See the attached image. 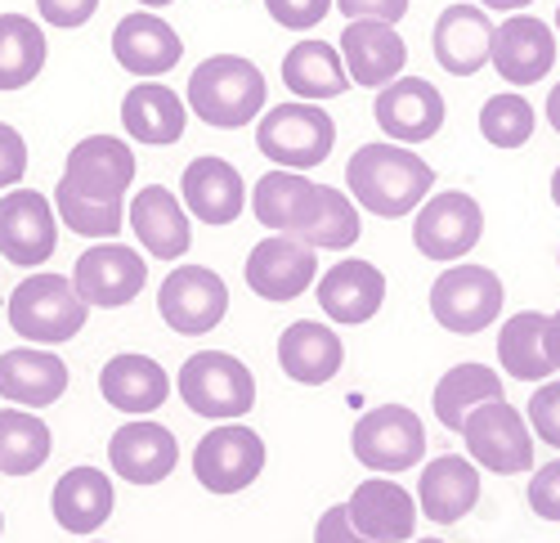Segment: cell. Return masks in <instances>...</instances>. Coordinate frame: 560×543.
<instances>
[{
	"label": "cell",
	"instance_id": "1",
	"mask_svg": "<svg viewBox=\"0 0 560 543\" xmlns=\"http://www.w3.org/2000/svg\"><path fill=\"white\" fill-rule=\"evenodd\" d=\"M346 189L350 198L382 216V220H399L412 216L435 189V166L412 153L408 145H359L354 158L346 162Z\"/></svg>",
	"mask_w": 560,
	"mask_h": 543
},
{
	"label": "cell",
	"instance_id": "2",
	"mask_svg": "<svg viewBox=\"0 0 560 543\" xmlns=\"http://www.w3.org/2000/svg\"><path fill=\"white\" fill-rule=\"evenodd\" d=\"M269 95L265 72L243 55H211L189 77V113L215 130H238L260 117Z\"/></svg>",
	"mask_w": 560,
	"mask_h": 543
},
{
	"label": "cell",
	"instance_id": "3",
	"mask_svg": "<svg viewBox=\"0 0 560 543\" xmlns=\"http://www.w3.org/2000/svg\"><path fill=\"white\" fill-rule=\"evenodd\" d=\"M5 320L32 346H59V342H72L85 328L90 305L77 297L68 275H50V269H40V275L23 279L10 292Z\"/></svg>",
	"mask_w": 560,
	"mask_h": 543
},
{
	"label": "cell",
	"instance_id": "4",
	"mask_svg": "<svg viewBox=\"0 0 560 543\" xmlns=\"http://www.w3.org/2000/svg\"><path fill=\"white\" fill-rule=\"evenodd\" d=\"M179 400L189 404L198 418L211 423H238L243 414H252L256 404V378L238 355L229 350H198L179 365L175 378Z\"/></svg>",
	"mask_w": 560,
	"mask_h": 543
},
{
	"label": "cell",
	"instance_id": "5",
	"mask_svg": "<svg viewBox=\"0 0 560 543\" xmlns=\"http://www.w3.org/2000/svg\"><path fill=\"white\" fill-rule=\"evenodd\" d=\"M337 145V122L318 104H278L256 122V149L283 171H310L328 162Z\"/></svg>",
	"mask_w": 560,
	"mask_h": 543
},
{
	"label": "cell",
	"instance_id": "6",
	"mask_svg": "<svg viewBox=\"0 0 560 543\" xmlns=\"http://www.w3.org/2000/svg\"><path fill=\"white\" fill-rule=\"evenodd\" d=\"M462 440L466 454L480 472H498V476H521L534 472V436L529 423L516 404L502 400H485L480 409H471V418L462 423Z\"/></svg>",
	"mask_w": 560,
	"mask_h": 543
},
{
	"label": "cell",
	"instance_id": "7",
	"mask_svg": "<svg viewBox=\"0 0 560 543\" xmlns=\"http://www.w3.org/2000/svg\"><path fill=\"white\" fill-rule=\"evenodd\" d=\"M350 449L368 472H412L427 459V427L408 404H377V409L359 414L350 431Z\"/></svg>",
	"mask_w": 560,
	"mask_h": 543
},
{
	"label": "cell",
	"instance_id": "8",
	"mask_svg": "<svg viewBox=\"0 0 560 543\" xmlns=\"http://www.w3.org/2000/svg\"><path fill=\"white\" fill-rule=\"evenodd\" d=\"M506 288L489 265H448L431 284V314L444 333L476 337L502 314Z\"/></svg>",
	"mask_w": 560,
	"mask_h": 543
},
{
	"label": "cell",
	"instance_id": "9",
	"mask_svg": "<svg viewBox=\"0 0 560 543\" xmlns=\"http://www.w3.org/2000/svg\"><path fill=\"white\" fill-rule=\"evenodd\" d=\"M480 239H485V211L471 194H462V189L431 194L422 207L412 211V247L427 261L453 265Z\"/></svg>",
	"mask_w": 560,
	"mask_h": 543
},
{
	"label": "cell",
	"instance_id": "10",
	"mask_svg": "<svg viewBox=\"0 0 560 543\" xmlns=\"http://www.w3.org/2000/svg\"><path fill=\"white\" fill-rule=\"evenodd\" d=\"M265 440L243 423H220L194 449V476L207 494H243L265 472Z\"/></svg>",
	"mask_w": 560,
	"mask_h": 543
},
{
	"label": "cell",
	"instance_id": "11",
	"mask_svg": "<svg viewBox=\"0 0 560 543\" xmlns=\"http://www.w3.org/2000/svg\"><path fill=\"white\" fill-rule=\"evenodd\" d=\"M162 324L179 337H202L229 314V288L207 265H175L158 292Z\"/></svg>",
	"mask_w": 560,
	"mask_h": 543
},
{
	"label": "cell",
	"instance_id": "12",
	"mask_svg": "<svg viewBox=\"0 0 560 543\" xmlns=\"http://www.w3.org/2000/svg\"><path fill=\"white\" fill-rule=\"evenodd\" d=\"M149 284V261L126 243H95L85 247L72 265V288L85 305H104V310H121L130 305Z\"/></svg>",
	"mask_w": 560,
	"mask_h": 543
},
{
	"label": "cell",
	"instance_id": "13",
	"mask_svg": "<svg viewBox=\"0 0 560 543\" xmlns=\"http://www.w3.org/2000/svg\"><path fill=\"white\" fill-rule=\"evenodd\" d=\"M59 247V216L55 203L36 189L0 194V256L10 265L36 269Z\"/></svg>",
	"mask_w": 560,
	"mask_h": 543
},
{
	"label": "cell",
	"instance_id": "14",
	"mask_svg": "<svg viewBox=\"0 0 560 543\" xmlns=\"http://www.w3.org/2000/svg\"><path fill=\"white\" fill-rule=\"evenodd\" d=\"M243 275L247 288L265 301H296L318 284V252L292 234H269L252 247Z\"/></svg>",
	"mask_w": 560,
	"mask_h": 543
},
{
	"label": "cell",
	"instance_id": "15",
	"mask_svg": "<svg viewBox=\"0 0 560 543\" xmlns=\"http://www.w3.org/2000/svg\"><path fill=\"white\" fill-rule=\"evenodd\" d=\"M59 185L95 203H126V189L135 185V153L117 135H85L72 145Z\"/></svg>",
	"mask_w": 560,
	"mask_h": 543
},
{
	"label": "cell",
	"instance_id": "16",
	"mask_svg": "<svg viewBox=\"0 0 560 543\" xmlns=\"http://www.w3.org/2000/svg\"><path fill=\"white\" fill-rule=\"evenodd\" d=\"M372 113H377V126L386 130L390 145H427L448 117L444 95L427 77H395L390 85L377 90Z\"/></svg>",
	"mask_w": 560,
	"mask_h": 543
},
{
	"label": "cell",
	"instance_id": "17",
	"mask_svg": "<svg viewBox=\"0 0 560 543\" xmlns=\"http://www.w3.org/2000/svg\"><path fill=\"white\" fill-rule=\"evenodd\" d=\"M489 63L511 85H534L556 68V32L534 14H506L493 27Z\"/></svg>",
	"mask_w": 560,
	"mask_h": 543
},
{
	"label": "cell",
	"instance_id": "18",
	"mask_svg": "<svg viewBox=\"0 0 560 543\" xmlns=\"http://www.w3.org/2000/svg\"><path fill=\"white\" fill-rule=\"evenodd\" d=\"M346 512H350V525L372 543H408L417 534V517H422L412 494L386 476L359 481L346 499Z\"/></svg>",
	"mask_w": 560,
	"mask_h": 543
},
{
	"label": "cell",
	"instance_id": "19",
	"mask_svg": "<svg viewBox=\"0 0 560 543\" xmlns=\"http://www.w3.org/2000/svg\"><path fill=\"white\" fill-rule=\"evenodd\" d=\"M314 301L341 328L368 324L372 314L386 305V275L368 261H337L332 269H323V279L314 284Z\"/></svg>",
	"mask_w": 560,
	"mask_h": 543
},
{
	"label": "cell",
	"instance_id": "20",
	"mask_svg": "<svg viewBox=\"0 0 560 543\" xmlns=\"http://www.w3.org/2000/svg\"><path fill=\"white\" fill-rule=\"evenodd\" d=\"M337 50H341V63L350 72V85H372V90L390 85L404 72V63H408L404 36L390 23H377V19L346 23Z\"/></svg>",
	"mask_w": 560,
	"mask_h": 543
},
{
	"label": "cell",
	"instance_id": "21",
	"mask_svg": "<svg viewBox=\"0 0 560 543\" xmlns=\"http://www.w3.org/2000/svg\"><path fill=\"white\" fill-rule=\"evenodd\" d=\"M126 224L135 230V239L144 243V252L158 261H184V252L194 247L189 207H179V198L166 185L139 189L126 207Z\"/></svg>",
	"mask_w": 560,
	"mask_h": 543
},
{
	"label": "cell",
	"instance_id": "22",
	"mask_svg": "<svg viewBox=\"0 0 560 543\" xmlns=\"http://www.w3.org/2000/svg\"><path fill=\"white\" fill-rule=\"evenodd\" d=\"M108 463L130 485H162L175 472V463H179V444H175V436L162 423L135 418V423H126V427L113 431Z\"/></svg>",
	"mask_w": 560,
	"mask_h": 543
},
{
	"label": "cell",
	"instance_id": "23",
	"mask_svg": "<svg viewBox=\"0 0 560 543\" xmlns=\"http://www.w3.org/2000/svg\"><path fill=\"white\" fill-rule=\"evenodd\" d=\"M179 198L202 224H233L247 207V185L233 162L224 158H194L179 175Z\"/></svg>",
	"mask_w": 560,
	"mask_h": 543
},
{
	"label": "cell",
	"instance_id": "24",
	"mask_svg": "<svg viewBox=\"0 0 560 543\" xmlns=\"http://www.w3.org/2000/svg\"><path fill=\"white\" fill-rule=\"evenodd\" d=\"M63 391H68V365L55 350L14 346L0 355V400L36 414L45 404H59Z\"/></svg>",
	"mask_w": 560,
	"mask_h": 543
},
{
	"label": "cell",
	"instance_id": "25",
	"mask_svg": "<svg viewBox=\"0 0 560 543\" xmlns=\"http://www.w3.org/2000/svg\"><path fill=\"white\" fill-rule=\"evenodd\" d=\"M431 50H435V63L448 77H476L489 63V50H493V19L480 5L440 10L435 32H431Z\"/></svg>",
	"mask_w": 560,
	"mask_h": 543
},
{
	"label": "cell",
	"instance_id": "26",
	"mask_svg": "<svg viewBox=\"0 0 560 543\" xmlns=\"http://www.w3.org/2000/svg\"><path fill=\"white\" fill-rule=\"evenodd\" d=\"M184 55V41L179 32L158 19V14H126L117 27H113V59L130 72V77H166Z\"/></svg>",
	"mask_w": 560,
	"mask_h": 543
},
{
	"label": "cell",
	"instance_id": "27",
	"mask_svg": "<svg viewBox=\"0 0 560 543\" xmlns=\"http://www.w3.org/2000/svg\"><path fill=\"white\" fill-rule=\"evenodd\" d=\"M480 504V467L462 454H440L417 476V512L453 525Z\"/></svg>",
	"mask_w": 560,
	"mask_h": 543
},
{
	"label": "cell",
	"instance_id": "28",
	"mask_svg": "<svg viewBox=\"0 0 560 543\" xmlns=\"http://www.w3.org/2000/svg\"><path fill=\"white\" fill-rule=\"evenodd\" d=\"M100 395L130 418H149L171 400V378L158 359L126 350V355H113L100 369Z\"/></svg>",
	"mask_w": 560,
	"mask_h": 543
},
{
	"label": "cell",
	"instance_id": "29",
	"mask_svg": "<svg viewBox=\"0 0 560 543\" xmlns=\"http://www.w3.org/2000/svg\"><path fill=\"white\" fill-rule=\"evenodd\" d=\"M341 365H346V346L323 320H296L278 337V369L301 386L332 382L341 373Z\"/></svg>",
	"mask_w": 560,
	"mask_h": 543
},
{
	"label": "cell",
	"instance_id": "30",
	"mask_svg": "<svg viewBox=\"0 0 560 543\" xmlns=\"http://www.w3.org/2000/svg\"><path fill=\"white\" fill-rule=\"evenodd\" d=\"M121 126L135 145H179L184 140V126H189V108L179 104V95L162 81H139L126 90L121 100Z\"/></svg>",
	"mask_w": 560,
	"mask_h": 543
},
{
	"label": "cell",
	"instance_id": "31",
	"mask_svg": "<svg viewBox=\"0 0 560 543\" xmlns=\"http://www.w3.org/2000/svg\"><path fill=\"white\" fill-rule=\"evenodd\" d=\"M113 476L100 467H68L50 494V512L68 534H95L113 517Z\"/></svg>",
	"mask_w": 560,
	"mask_h": 543
},
{
	"label": "cell",
	"instance_id": "32",
	"mask_svg": "<svg viewBox=\"0 0 560 543\" xmlns=\"http://www.w3.org/2000/svg\"><path fill=\"white\" fill-rule=\"evenodd\" d=\"M314 198H318V185L305 180L301 171H283L273 166L256 180L252 189V216L273 234H301V224L310 220L314 211Z\"/></svg>",
	"mask_w": 560,
	"mask_h": 543
},
{
	"label": "cell",
	"instance_id": "33",
	"mask_svg": "<svg viewBox=\"0 0 560 543\" xmlns=\"http://www.w3.org/2000/svg\"><path fill=\"white\" fill-rule=\"evenodd\" d=\"M283 81L292 95H301L305 104H323V100H341L350 90V72L341 63V50L328 41H301L283 55Z\"/></svg>",
	"mask_w": 560,
	"mask_h": 543
},
{
	"label": "cell",
	"instance_id": "34",
	"mask_svg": "<svg viewBox=\"0 0 560 543\" xmlns=\"http://www.w3.org/2000/svg\"><path fill=\"white\" fill-rule=\"evenodd\" d=\"M498 365L516 382H534V386L556 373L551 355H547V314H538V310L511 314L498 333Z\"/></svg>",
	"mask_w": 560,
	"mask_h": 543
},
{
	"label": "cell",
	"instance_id": "35",
	"mask_svg": "<svg viewBox=\"0 0 560 543\" xmlns=\"http://www.w3.org/2000/svg\"><path fill=\"white\" fill-rule=\"evenodd\" d=\"M55 454V436L45 427L40 414L32 409H0V476H32L50 463Z\"/></svg>",
	"mask_w": 560,
	"mask_h": 543
},
{
	"label": "cell",
	"instance_id": "36",
	"mask_svg": "<svg viewBox=\"0 0 560 543\" xmlns=\"http://www.w3.org/2000/svg\"><path fill=\"white\" fill-rule=\"evenodd\" d=\"M485 400H502V378L485 365H453L431 395V409L440 418V427L462 431V423L471 418V409H480Z\"/></svg>",
	"mask_w": 560,
	"mask_h": 543
},
{
	"label": "cell",
	"instance_id": "37",
	"mask_svg": "<svg viewBox=\"0 0 560 543\" xmlns=\"http://www.w3.org/2000/svg\"><path fill=\"white\" fill-rule=\"evenodd\" d=\"M50 41L27 14H0V90H23L40 77Z\"/></svg>",
	"mask_w": 560,
	"mask_h": 543
},
{
	"label": "cell",
	"instance_id": "38",
	"mask_svg": "<svg viewBox=\"0 0 560 543\" xmlns=\"http://www.w3.org/2000/svg\"><path fill=\"white\" fill-rule=\"evenodd\" d=\"M359 234H363V224H359L354 198L341 194V189L318 185L314 211H310V220L301 224V234H292V239H301V243L314 247V252H346V247L359 243Z\"/></svg>",
	"mask_w": 560,
	"mask_h": 543
},
{
	"label": "cell",
	"instance_id": "39",
	"mask_svg": "<svg viewBox=\"0 0 560 543\" xmlns=\"http://www.w3.org/2000/svg\"><path fill=\"white\" fill-rule=\"evenodd\" d=\"M534 104L516 90H502V95H489L480 108V135L493 149H525L534 135Z\"/></svg>",
	"mask_w": 560,
	"mask_h": 543
},
{
	"label": "cell",
	"instance_id": "40",
	"mask_svg": "<svg viewBox=\"0 0 560 543\" xmlns=\"http://www.w3.org/2000/svg\"><path fill=\"white\" fill-rule=\"evenodd\" d=\"M55 216L68 224L72 234L108 243V239H117V230L126 224V203H95V198H81L68 185H59L55 189Z\"/></svg>",
	"mask_w": 560,
	"mask_h": 543
},
{
	"label": "cell",
	"instance_id": "41",
	"mask_svg": "<svg viewBox=\"0 0 560 543\" xmlns=\"http://www.w3.org/2000/svg\"><path fill=\"white\" fill-rule=\"evenodd\" d=\"M525 423L538 431L542 444L560 449V382H538V391L529 395Z\"/></svg>",
	"mask_w": 560,
	"mask_h": 543
},
{
	"label": "cell",
	"instance_id": "42",
	"mask_svg": "<svg viewBox=\"0 0 560 543\" xmlns=\"http://www.w3.org/2000/svg\"><path fill=\"white\" fill-rule=\"evenodd\" d=\"M265 10L278 27H288V32H310L318 27L323 19H328L337 10V0H265Z\"/></svg>",
	"mask_w": 560,
	"mask_h": 543
},
{
	"label": "cell",
	"instance_id": "43",
	"mask_svg": "<svg viewBox=\"0 0 560 543\" xmlns=\"http://www.w3.org/2000/svg\"><path fill=\"white\" fill-rule=\"evenodd\" d=\"M529 508H534L542 521H560V459L542 463V467L529 476Z\"/></svg>",
	"mask_w": 560,
	"mask_h": 543
},
{
	"label": "cell",
	"instance_id": "44",
	"mask_svg": "<svg viewBox=\"0 0 560 543\" xmlns=\"http://www.w3.org/2000/svg\"><path fill=\"white\" fill-rule=\"evenodd\" d=\"M23 175H27V140L10 122H0V189H14Z\"/></svg>",
	"mask_w": 560,
	"mask_h": 543
},
{
	"label": "cell",
	"instance_id": "45",
	"mask_svg": "<svg viewBox=\"0 0 560 543\" xmlns=\"http://www.w3.org/2000/svg\"><path fill=\"white\" fill-rule=\"evenodd\" d=\"M100 0H36V14L50 23V27H85L90 19H95Z\"/></svg>",
	"mask_w": 560,
	"mask_h": 543
},
{
	"label": "cell",
	"instance_id": "46",
	"mask_svg": "<svg viewBox=\"0 0 560 543\" xmlns=\"http://www.w3.org/2000/svg\"><path fill=\"white\" fill-rule=\"evenodd\" d=\"M337 10L354 23V19H377V23H399L408 14V0H337Z\"/></svg>",
	"mask_w": 560,
	"mask_h": 543
},
{
	"label": "cell",
	"instance_id": "47",
	"mask_svg": "<svg viewBox=\"0 0 560 543\" xmlns=\"http://www.w3.org/2000/svg\"><path fill=\"white\" fill-rule=\"evenodd\" d=\"M314 543H372V539H363V534L350 525L346 504H337V508H328V512L318 517V525H314Z\"/></svg>",
	"mask_w": 560,
	"mask_h": 543
},
{
	"label": "cell",
	"instance_id": "48",
	"mask_svg": "<svg viewBox=\"0 0 560 543\" xmlns=\"http://www.w3.org/2000/svg\"><path fill=\"white\" fill-rule=\"evenodd\" d=\"M547 355H551V369H560V310L547 314Z\"/></svg>",
	"mask_w": 560,
	"mask_h": 543
},
{
	"label": "cell",
	"instance_id": "49",
	"mask_svg": "<svg viewBox=\"0 0 560 543\" xmlns=\"http://www.w3.org/2000/svg\"><path fill=\"white\" fill-rule=\"evenodd\" d=\"M529 5H534V0H480V10H502V14H521Z\"/></svg>",
	"mask_w": 560,
	"mask_h": 543
},
{
	"label": "cell",
	"instance_id": "50",
	"mask_svg": "<svg viewBox=\"0 0 560 543\" xmlns=\"http://www.w3.org/2000/svg\"><path fill=\"white\" fill-rule=\"evenodd\" d=\"M547 122H551V130L560 135V81L551 85V95H547Z\"/></svg>",
	"mask_w": 560,
	"mask_h": 543
},
{
	"label": "cell",
	"instance_id": "51",
	"mask_svg": "<svg viewBox=\"0 0 560 543\" xmlns=\"http://www.w3.org/2000/svg\"><path fill=\"white\" fill-rule=\"evenodd\" d=\"M135 5H144V10H166V5H175V0H135Z\"/></svg>",
	"mask_w": 560,
	"mask_h": 543
},
{
	"label": "cell",
	"instance_id": "52",
	"mask_svg": "<svg viewBox=\"0 0 560 543\" xmlns=\"http://www.w3.org/2000/svg\"><path fill=\"white\" fill-rule=\"evenodd\" d=\"M551 203H556V207H560V166H556V171H551Z\"/></svg>",
	"mask_w": 560,
	"mask_h": 543
},
{
	"label": "cell",
	"instance_id": "53",
	"mask_svg": "<svg viewBox=\"0 0 560 543\" xmlns=\"http://www.w3.org/2000/svg\"><path fill=\"white\" fill-rule=\"evenodd\" d=\"M408 543H444V539H408Z\"/></svg>",
	"mask_w": 560,
	"mask_h": 543
},
{
	"label": "cell",
	"instance_id": "54",
	"mask_svg": "<svg viewBox=\"0 0 560 543\" xmlns=\"http://www.w3.org/2000/svg\"><path fill=\"white\" fill-rule=\"evenodd\" d=\"M556 32H560V5H556Z\"/></svg>",
	"mask_w": 560,
	"mask_h": 543
},
{
	"label": "cell",
	"instance_id": "55",
	"mask_svg": "<svg viewBox=\"0 0 560 543\" xmlns=\"http://www.w3.org/2000/svg\"><path fill=\"white\" fill-rule=\"evenodd\" d=\"M0 534H5V517H0Z\"/></svg>",
	"mask_w": 560,
	"mask_h": 543
}]
</instances>
